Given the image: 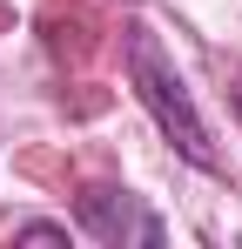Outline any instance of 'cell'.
<instances>
[{
  "label": "cell",
  "instance_id": "cell-3",
  "mask_svg": "<svg viewBox=\"0 0 242 249\" xmlns=\"http://www.w3.org/2000/svg\"><path fill=\"white\" fill-rule=\"evenodd\" d=\"M14 243H68V229H61V222H20Z\"/></svg>",
  "mask_w": 242,
  "mask_h": 249
},
{
  "label": "cell",
  "instance_id": "cell-1",
  "mask_svg": "<svg viewBox=\"0 0 242 249\" xmlns=\"http://www.w3.org/2000/svg\"><path fill=\"white\" fill-rule=\"evenodd\" d=\"M128 81H135V94H141V108L155 115V128L175 142L182 162L215 168V142H208V128H202V115H195V101H189V88H182V74L168 68V54L155 47L148 27H128Z\"/></svg>",
  "mask_w": 242,
  "mask_h": 249
},
{
  "label": "cell",
  "instance_id": "cell-2",
  "mask_svg": "<svg viewBox=\"0 0 242 249\" xmlns=\"http://www.w3.org/2000/svg\"><path fill=\"white\" fill-rule=\"evenodd\" d=\"M74 215H81V229L101 236V243H148V249H155L161 236H168L161 215H148L128 189H87V196L74 202Z\"/></svg>",
  "mask_w": 242,
  "mask_h": 249
}]
</instances>
